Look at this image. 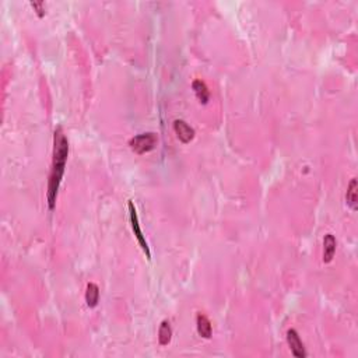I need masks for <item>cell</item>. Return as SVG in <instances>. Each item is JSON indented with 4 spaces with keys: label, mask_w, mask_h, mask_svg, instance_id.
I'll return each mask as SVG.
<instances>
[{
    "label": "cell",
    "mask_w": 358,
    "mask_h": 358,
    "mask_svg": "<svg viewBox=\"0 0 358 358\" xmlns=\"http://www.w3.org/2000/svg\"><path fill=\"white\" fill-rule=\"evenodd\" d=\"M174 131L175 133H176V136H178V139L184 144H188V143H190V141L195 139V129L192 127V126H189L185 120L182 119H176L174 122Z\"/></svg>",
    "instance_id": "8992f818"
},
{
    "label": "cell",
    "mask_w": 358,
    "mask_h": 358,
    "mask_svg": "<svg viewBox=\"0 0 358 358\" xmlns=\"http://www.w3.org/2000/svg\"><path fill=\"white\" fill-rule=\"evenodd\" d=\"M66 161L62 160H54L52 161V169L49 174L48 179V190H46V200H48L49 210L52 212L56 206V199H58V192H59L62 179L65 175Z\"/></svg>",
    "instance_id": "6da1fadb"
},
{
    "label": "cell",
    "mask_w": 358,
    "mask_h": 358,
    "mask_svg": "<svg viewBox=\"0 0 358 358\" xmlns=\"http://www.w3.org/2000/svg\"><path fill=\"white\" fill-rule=\"evenodd\" d=\"M287 343H288V347H290V350H291V353H293L294 357H297V358L306 357V351H305L304 343H302V340H301V337H299L298 335V331L295 330V329H290V330L287 331Z\"/></svg>",
    "instance_id": "5b68a950"
},
{
    "label": "cell",
    "mask_w": 358,
    "mask_h": 358,
    "mask_svg": "<svg viewBox=\"0 0 358 358\" xmlns=\"http://www.w3.org/2000/svg\"><path fill=\"white\" fill-rule=\"evenodd\" d=\"M129 146L136 154H146L157 146V136L154 133H141L129 141Z\"/></svg>",
    "instance_id": "3957f363"
},
{
    "label": "cell",
    "mask_w": 358,
    "mask_h": 358,
    "mask_svg": "<svg viewBox=\"0 0 358 358\" xmlns=\"http://www.w3.org/2000/svg\"><path fill=\"white\" fill-rule=\"evenodd\" d=\"M30 5H31V7L35 10V13H37V16H38L39 18H42V17L45 16L44 3H41V2H31Z\"/></svg>",
    "instance_id": "4fadbf2b"
},
{
    "label": "cell",
    "mask_w": 358,
    "mask_h": 358,
    "mask_svg": "<svg viewBox=\"0 0 358 358\" xmlns=\"http://www.w3.org/2000/svg\"><path fill=\"white\" fill-rule=\"evenodd\" d=\"M196 327H197V333H199L203 339H210V337H212V322H210V319L207 318L206 315L197 314V316H196Z\"/></svg>",
    "instance_id": "ba28073f"
},
{
    "label": "cell",
    "mask_w": 358,
    "mask_h": 358,
    "mask_svg": "<svg viewBox=\"0 0 358 358\" xmlns=\"http://www.w3.org/2000/svg\"><path fill=\"white\" fill-rule=\"evenodd\" d=\"M336 238L331 234H326L323 238V262L325 263H330L333 261L335 253H336Z\"/></svg>",
    "instance_id": "52a82bcc"
},
{
    "label": "cell",
    "mask_w": 358,
    "mask_h": 358,
    "mask_svg": "<svg viewBox=\"0 0 358 358\" xmlns=\"http://www.w3.org/2000/svg\"><path fill=\"white\" fill-rule=\"evenodd\" d=\"M346 201H347V206L355 212L357 210V203H358V184L357 179H351V182L348 185L347 188V195H346Z\"/></svg>",
    "instance_id": "9c48e42d"
},
{
    "label": "cell",
    "mask_w": 358,
    "mask_h": 358,
    "mask_svg": "<svg viewBox=\"0 0 358 358\" xmlns=\"http://www.w3.org/2000/svg\"><path fill=\"white\" fill-rule=\"evenodd\" d=\"M99 301V288L97 284L90 283L87 286V291H86V302H87L88 308H95Z\"/></svg>",
    "instance_id": "7c38bea8"
},
{
    "label": "cell",
    "mask_w": 358,
    "mask_h": 358,
    "mask_svg": "<svg viewBox=\"0 0 358 358\" xmlns=\"http://www.w3.org/2000/svg\"><path fill=\"white\" fill-rule=\"evenodd\" d=\"M127 207H129V217H131L132 229H133V233H135V237L136 239H137L139 245H140L141 250L144 252L146 258L150 261V259H151V252H150V246H148V244H147L146 237H144V234H143V231H141L140 223H139V217H137V212H136L135 203L131 200L129 201V204H127Z\"/></svg>",
    "instance_id": "7a4b0ae2"
},
{
    "label": "cell",
    "mask_w": 358,
    "mask_h": 358,
    "mask_svg": "<svg viewBox=\"0 0 358 358\" xmlns=\"http://www.w3.org/2000/svg\"><path fill=\"white\" fill-rule=\"evenodd\" d=\"M172 339V327L168 320H163L158 329V342L161 346H168Z\"/></svg>",
    "instance_id": "8fae6325"
},
{
    "label": "cell",
    "mask_w": 358,
    "mask_h": 358,
    "mask_svg": "<svg viewBox=\"0 0 358 358\" xmlns=\"http://www.w3.org/2000/svg\"><path fill=\"white\" fill-rule=\"evenodd\" d=\"M67 157H69V141L62 127H58L54 136V160L67 161Z\"/></svg>",
    "instance_id": "277c9868"
},
{
    "label": "cell",
    "mask_w": 358,
    "mask_h": 358,
    "mask_svg": "<svg viewBox=\"0 0 358 358\" xmlns=\"http://www.w3.org/2000/svg\"><path fill=\"white\" fill-rule=\"evenodd\" d=\"M192 88H193L197 99H199L201 104L206 105V104L209 103V99H210V91H209L206 84L201 82V80H195V82L192 83Z\"/></svg>",
    "instance_id": "30bf717a"
}]
</instances>
